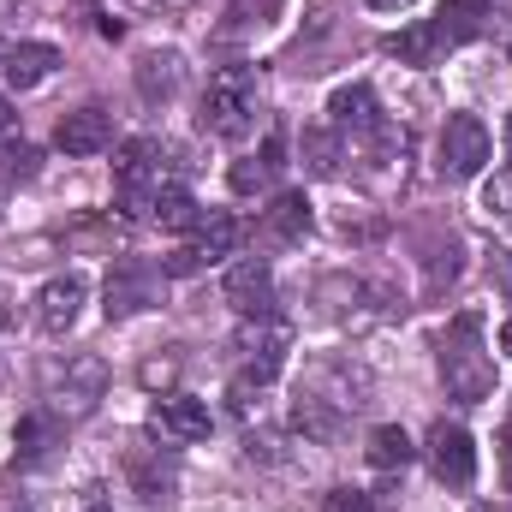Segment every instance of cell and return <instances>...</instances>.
I'll list each match as a JSON object with an SVG mask.
<instances>
[{"mask_svg":"<svg viewBox=\"0 0 512 512\" xmlns=\"http://www.w3.org/2000/svg\"><path fill=\"white\" fill-rule=\"evenodd\" d=\"M221 298H227L245 322L274 316V268H268V256H245V262H233L227 280H221Z\"/></svg>","mask_w":512,"mask_h":512,"instance_id":"obj_12","label":"cell"},{"mask_svg":"<svg viewBox=\"0 0 512 512\" xmlns=\"http://www.w3.org/2000/svg\"><path fill=\"white\" fill-rule=\"evenodd\" d=\"M149 429H155L167 447H191V441H203V435L215 429V417H209L203 399H191V393H167V399L149 405Z\"/></svg>","mask_w":512,"mask_h":512,"instance_id":"obj_13","label":"cell"},{"mask_svg":"<svg viewBox=\"0 0 512 512\" xmlns=\"http://www.w3.org/2000/svg\"><path fill=\"white\" fill-rule=\"evenodd\" d=\"M256 239H262V245H304V239H310V203H304V191H280V197L262 209Z\"/></svg>","mask_w":512,"mask_h":512,"instance_id":"obj_16","label":"cell"},{"mask_svg":"<svg viewBox=\"0 0 512 512\" xmlns=\"http://www.w3.org/2000/svg\"><path fill=\"white\" fill-rule=\"evenodd\" d=\"M84 512H114V507H84Z\"/></svg>","mask_w":512,"mask_h":512,"instance_id":"obj_34","label":"cell"},{"mask_svg":"<svg viewBox=\"0 0 512 512\" xmlns=\"http://www.w3.org/2000/svg\"><path fill=\"white\" fill-rule=\"evenodd\" d=\"M102 387H108V364L96 358V352H78V358H66V370H60V387L48 393V411L60 417H84V411H96V399H102Z\"/></svg>","mask_w":512,"mask_h":512,"instance_id":"obj_11","label":"cell"},{"mask_svg":"<svg viewBox=\"0 0 512 512\" xmlns=\"http://www.w3.org/2000/svg\"><path fill=\"white\" fill-rule=\"evenodd\" d=\"M179 90V54H143L137 60V96L155 108V102H167Z\"/></svg>","mask_w":512,"mask_h":512,"instance_id":"obj_22","label":"cell"},{"mask_svg":"<svg viewBox=\"0 0 512 512\" xmlns=\"http://www.w3.org/2000/svg\"><path fill=\"white\" fill-rule=\"evenodd\" d=\"M507 149H512V120H507Z\"/></svg>","mask_w":512,"mask_h":512,"instance_id":"obj_35","label":"cell"},{"mask_svg":"<svg viewBox=\"0 0 512 512\" xmlns=\"http://www.w3.org/2000/svg\"><path fill=\"white\" fill-rule=\"evenodd\" d=\"M84 274H54L42 292H36V322H42V334H72V322H78V310H84Z\"/></svg>","mask_w":512,"mask_h":512,"instance_id":"obj_15","label":"cell"},{"mask_svg":"<svg viewBox=\"0 0 512 512\" xmlns=\"http://www.w3.org/2000/svg\"><path fill=\"white\" fill-rule=\"evenodd\" d=\"M0 54H6V48H0Z\"/></svg>","mask_w":512,"mask_h":512,"instance_id":"obj_36","label":"cell"},{"mask_svg":"<svg viewBox=\"0 0 512 512\" xmlns=\"http://www.w3.org/2000/svg\"><path fill=\"white\" fill-rule=\"evenodd\" d=\"M441 387L459 405H483L495 393V352L483 346V316L465 310L441 334Z\"/></svg>","mask_w":512,"mask_h":512,"instance_id":"obj_1","label":"cell"},{"mask_svg":"<svg viewBox=\"0 0 512 512\" xmlns=\"http://www.w3.org/2000/svg\"><path fill=\"white\" fill-rule=\"evenodd\" d=\"M489 155H495V143H489V126L477 114H453L441 126V173L447 179H477L489 167Z\"/></svg>","mask_w":512,"mask_h":512,"instance_id":"obj_10","label":"cell"},{"mask_svg":"<svg viewBox=\"0 0 512 512\" xmlns=\"http://www.w3.org/2000/svg\"><path fill=\"white\" fill-rule=\"evenodd\" d=\"M54 441H60V417L54 411H30L18 423V465H42L54 453Z\"/></svg>","mask_w":512,"mask_h":512,"instance_id":"obj_23","label":"cell"},{"mask_svg":"<svg viewBox=\"0 0 512 512\" xmlns=\"http://www.w3.org/2000/svg\"><path fill=\"white\" fill-rule=\"evenodd\" d=\"M322 512H376V501H370V489L340 483V489H328V495H322Z\"/></svg>","mask_w":512,"mask_h":512,"instance_id":"obj_27","label":"cell"},{"mask_svg":"<svg viewBox=\"0 0 512 512\" xmlns=\"http://www.w3.org/2000/svg\"><path fill=\"white\" fill-rule=\"evenodd\" d=\"M364 459H370L376 471H405V465L417 459V447H411V435H405L399 423H376L370 441H364Z\"/></svg>","mask_w":512,"mask_h":512,"instance_id":"obj_21","label":"cell"},{"mask_svg":"<svg viewBox=\"0 0 512 512\" xmlns=\"http://www.w3.org/2000/svg\"><path fill=\"white\" fill-rule=\"evenodd\" d=\"M256 114H262V84H256V66H221L209 72L203 84V102H197V126L221 143H239L256 131Z\"/></svg>","mask_w":512,"mask_h":512,"instance_id":"obj_3","label":"cell"},{"mask_svg":"<svg viewBox=\"0 0 512 512\" xmlns=\"http://www.w3.org/2000/svg\"><path fill=\"white\" fill-rule=\"evenodd\" d=\"M507 489H512V447H507Z\"/></svg>","mask_w":512,"mask_h":512,"instance_id":"obj_32","label":"cell"},{"mask_svg":"<svg viewBox=\"0 0 512 512\" xmlns=\"http://www.w3.org/2000/svg\"><path fill=\"white\" fill-rule=\"evenodd\" d=\"M167 149L155 137H131L114 161V203L126 221H155V197L167 191Z\"/></svg>","mask_w":512,"mask_h":512,"instance_id":"obj_4","label":"cell"},{"mask_svg":"<svg viewBox=\"0 0 512 512\" xmlns=\"http://www.w3.org/2000/svg\"><path fill=\"white\" fill-rule=\"evenodd\" d=\"M328 126L340 131V137H352V143H364V149H387L393 143V126L382 120L370 84H340L328 96Z\"/></svg>","mask_w":512,"mask_h":512,"instance_id":"obj_7","label":"cell"},{"mask_svg":"<svg viewBox=\"0 0 512 512\" xmlns=\"http://www.w3.org/2000/svg\"><path fill=\"white\" fill-rule=\"evenodd\" d=\"M54 66H60V48H54V42H18V48L0 54V72H6L12 90H36Z\"/></svg>","mask_w":512,"mask_h":512,"instance_id":"obj_19","label":"cell"},{"mask_svg":"<svg viewBox=\"0 0 512 512\" xmlns=\"http://www.w3.org/2000/svg\"><path fill=\"white\" fill-rule=\"evenodd\" d=\"M18 126H24V120H18V108L0 96V143H12V137H18Z\"/></svg>","mask_w":512,"mask_h":512,"instance_id":"obj_29","label":"cell"},{"mask_svg":"<svg viewBox=\"0 0 512 512\" xmlns=\"http://www.w3.org/2000/svg\"><path fill=\"white\" fill-rule=\"evenodd\" d=\"M173 370H179V358H161V364H143V387H161V382H173Z\"/></svg>","mask_w":512,"mask_h":512,"instance_id":"obj_28","label":"cell"},{"mask_svg":"<svg viewBox=\"0 0 512 512\" xmlns=\"http://www.w3.org/2000/svg\"><path fill=\"white\" fill-rule=\"evenodd\" d=\"M376 12H399V6H411V0H370Z\"/></svg>","mask_w":512,"mask_h":512,"instance_id":"obj_30","label":"cell"},{"mask_svg":"<svg viewBox=\"0 0 512 512\" xmlns=\"http://www.w3.org/2000/svg\"><path fill=\"white\" fill-rule=\"evenodd\" d=\"M483 30H489V0H447L435 18H423V24L399 30L387 48H393L405 66H441V54H453V48L477 42Z\"/></svg>","mask_w":512,"mask_h":512,"instance_id":"obj_2","label":"cell"},{"mask_svg":"<svg viewBox=\"0 0 512 512\" xmlns=\"http://www.w3.org/2000/svg\"><path fill=\"white\" fill-rule=\"evenodd\" d=\"M126 477H131V489H137L143 501H167L173 483H179V471H173V459H167L161 447H131L126 453Z\"/></svg>","mask_w":512,"mask_h":512,"instance_id":"obj_18","label":"cell"},{"mask_svg":"<svg viewBox=\"0 0 512 512\" xmlns=\"http://www.w3.org/2000/svg\"><path fill=\"white\" fill-rule=\"evenodd\" d=\"M292 429H298L304 441H340V429H346V405L328 399V393H316V387H304V393L292 399Z\"/></svg>","mask_w":512,"mask_h":512,"instance_id":"obj_17","label":"cell"},{"mask_svg":"<svg viewBox=\"0 0 512 512\" xmlns=\"http://www.w3.org/2000/svg\"><path fill=\"white\" fill-rule=\"evenodd\" d=\"M280 167H286V143H280V131H274V137H262V149H256V155L233 161L227 185H233L239 197H251V191H268V185L280 179Z\"/></svg>","mask_w":512,"mask_h":512,"instance_id":"obj_20","label":"cell"},{"mask_svg":"<svg viewBox=\"0 0 512 512\" xmlns=\"http://www.w3.org/2000/svg\"><path fill=\"white\" fill-rule=\"evenodd\" d=\"M155 221H161L167 233H191V227L203 221V209H197V197H191V191H185V185L173 179V185H167V191L155 197Z\"/></svg>","mask_w":512,"mask_h":512,"instance_id":"obj_24","label":"cell"},{"mask_svg":"<svg viewBox=\"0 0 512 512\" xmlns=\"http://www.w3.org/2000/svg\"><path fill=\"white\" fill-rule=\"evenodd\" d=\"M423 453H429V471H435L447 489H471V483H477V441H471L465 423H447V417H441V423L429 429Z\"/></svg>","mask_w":512,"mask_h":512,"instance_id":"obj_9","label":"cell"},{"mask_svg":"<svg viewBox=\"0 0 512 512\" xmlns=\"http://www.w3.org/2000/svg\"><path fill=\"white\" fill-rule=\"evenodd\" d=\"M483 215L501 221V227H512V167H501V173L483 185Z\"/></svg>","mask_w":512,"mask_h":512,"instance_id":"obj_26","label":"cell"},{"mask_svg":"<svg viewBox=\"0 0 512 512\" xmlns=\"http://www.w3.org/2000/svg\"><path fill=\"white\" fill-rule=\"evenodd\" d=\"M501 352H507V358H512V322H507V328H501Z\"/></svg>","mask_w":512,"mask_h":512,"instance_id":"obj_31","label":"cell"},{"mask_svg":"<svg viewBox=\"0 0 512 512\" xmlns=\"http://www.w3.org/2000/svg\"><path fill=\"white\" fill-rule=\"evenodd\" d=\"M239 352H245V364L233 376V411H251V393L274 382L280 364H286V352H292V328L280 316H256V328L239 334Z\"/></svg>","mask_w":512,"mask_h":512,"instance_id":"obj_5","label":"cell"},{"mask_svg":"<svg viewBox=\"0 0 512 512\" xmlns=\"http://www.w3.org/2000/svg\"><path fill=\"white\" fill-rule=\"evenodd\" d=\"M507 447H512V417H507Z\"/></svg>","mask_w":512,"mask_h":512,"instance_id":"obj_33","label":"cell"},{"mask_svg":"<svg viewBox=\"0 0 512 512\" xmlns=\"http://www.w3.org/2000/svg\"><path fill=\"white\" fill-rule=\"evenodd\" d=\"M233 245H239V221H233L227 209H203V221L191 227V245L173 251L161 268H167V280H173V274H203L209 262L233 256Z\"/></svg>","mask_w":512,"mask_h":512,"instance_id":"obj_8","label":"cell"},{"mask_svg":"<svg viewBox=\"0 0 512 512\" xmlns=\"http://www.w3.org/2000/svg\"><path fill=\"white\" fill-rule=\"evenodd\" d=\"M304 161L316 179H334L340 173V131L334 126H310L304 131Z\"/></svg>","mask_w":512,"mask_h":512,"instance_id":"obj_25","label":"cell"},{"mask_svg":"<svg viewBox=\"0 0 512 512\" xmlns=\"http://www.w3.org/2000/svg\"><path fill=\"white\" fill-rule=\"evenodd\" d=\"M54 143L72 155V161H90V155H102V149H114V114L108 108H72L60 131H54Z\"/></svg>","mask_w":512,"mask_h":512,"instance_id":"obj_14","label":"cell"},{"mask_svg":"<svg viewBox=\"0 0 512 512\" xmlns=\"http://www.w3.org/2000/svg\"><path fill=\"white\" fill-rule=\"evenodd\" d=\"M108 316L114 322H126L137 310H155L161 298H167V268L161 262H149V256H114V268H108Z\"/></svg>","mask_w":512,"mask_h":512,"instance_id":"obj_6","label":"cell"}]
</instances>
